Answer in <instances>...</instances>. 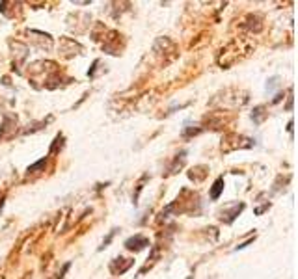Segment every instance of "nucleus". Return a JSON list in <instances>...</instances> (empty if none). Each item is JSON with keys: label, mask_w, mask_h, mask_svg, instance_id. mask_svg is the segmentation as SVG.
Returning <instances> with one entry per match:
<instances>
[{"label": "nucleus", "mask_w": 298, "mask_h": 279, "mask_svg": "<svg viewBox=\"0 0 298 279\" xmlns=\"http://www.w3.org/2000/svg\"><path fill=\"white\" fill-rule=\"evenodd\" d=\"M125 246L129 247V249H142V247H145V246H149V240L145 238V236H134V238H129L127 242H125Z\"/></svg>", "instance_id": "nucleus-1"}, {"label": "nucleus", "mask_w": 298, "mask_h": 279, "mask_svg": "<svg viewBox=\"0 0 298 279\" xmlns=\"http://www.w3.org/2000/svg\"><path fill=\"white\" fill-rule=\"evenodd\" d=\"M222 188H224V179H216L214 186H212V190H210V197H212V199H218V197H220Z\"/></svg>", "instance_id": "nucleus-2"}]
</instances>
